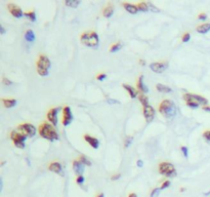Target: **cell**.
Masks as SVG:
<instances>
[{
    "label": "cell",
    "mask_w": 210,
    "mask_h": 197,
    "mask_svg": "<svg viewBox=\"0 0 210 197\" xmlns=\"http://www.w3.org/2000/svg\"><path fill=\"white\" fill-rule=\"evenodd\" d=\"M38 131H39V134L43 139L48 140V141H50V142L58 141L59 139L58 131H56L54 126L51 123L42 122L39 125V129H38Z\"/></svg>",
    "instance_id": "1"
},
{
    "label": "cell",
    "mask_w": 210,
    "mask_h": 197,
    "mask_svg": "<svg viewBox=\"0 0 210 197\" xmlns=\"http://www.w3.org/2000/svg\"><path fill=\"white\" fill-rule=\"evenodd\" d=\"M159 110L160 114L162 116H164L167 119H172L176 115V106L175 104L172 102L171 100H163L159 105Z\"/></svg>",
    "instance_id": "2"
},
{
    "label": "cell",
    "mask_w": 210,
    "mask_h": 197,
    "mask_svg": "<svg viewBox=\"0 0 210 197\" xmlns=\"http://www.w3.org/2000/svg\"><path fill=\"white\" fill-rule=\"evenodd\" d=\"M80 40L85 46L90 48H97L100 45V37L94 31H86L80 36Z\"/></svg>",
    "instance_id": "3"
},
{
    "label": "cell",
    "mask_w": 210,
    "mask_h": 197,
    "mask_svg": "<svg viewBox=\"0 0 210 197\" xmlns=\"http://www.w3.org/2000/svg\"><path fill=\"white\" fill-rule=\"evenodd\" d=\"M51 63L50 60L47 58V56L45 54H41L38 58L37 62H36V69H37V73L42 77H45L48 75L49 69H50Z\"/></svg>",
    "instance_id": "4"
},
{
    "label": "cell",
    "mask_w": 210,
    "mask_h": 197,
    "mask_svg": "<svg viewBox=\"0 0 210 197\" xmlns=\"http://www.w3.org/2000/svg\"><path fill=\"white\" fill-rule=\"evenodd\" d=\"M159 173L168 178H172L176 176V170L174 165L170 162H161L159 164Z\"/></svg>",
    "instance_id": "5"
},
{
    "label": "cell",
    "mask_w": 210,
    "mask_h": 197,
    "mask_svg": "<svg viewBox=\"0 0 210 197\" xmlns=\"http://www.w3.org/2000/svg\"><path fill=\"white\" fill-rule=\"evenodd\" d=\"M10 139H11L12 143L14 144V146H17L20 149H24L26 146V139L27 137L24 136L23 134H21L18 131H12L10 133Z\"/></svg>",
    "instance_id": "6"
},
{
    "label": "cell",
    "mask_w": 210,
    "mask_h": 197,
    "mask_svg": "<svg viewBox=\"0 0 210 197\" xmlns=\"http://www.w3.org/2000/svg\"><path fill=\"white\" fill-rule=\"evenodd\" d=\"M18 131L23 134L27 138H32L36 134V128L31 123H23L18 126Z\"/></svg>",
    "instance_id": "7"
},
{
    "label": "cell",
    "mask_w": 210,
    "mask_h": 197,
    "mask_svg": "<svg viewBox=\"0 0 210 197\" xmlns=\"http://www.w3.org/2000/svg\"><path fill=\"white\" fill-rule=\"evenodd\" d=\"M183 100L185 102H194L197 103L198 105H203L204 107L208 104V101H207L206 98L202 97V95H194V94H185L183 95Z\"/></svg>",
    "instance_id": "8"
},
{
    "label": "cell",
    "mask_w": 210,
    "mask_h": 197,
    "mask_svg": "<svg viewBox=\"0 0 210 197\" xmlns=\"http://www.w3.org/2000/svg\"><path fill=\"white\" fill-rule=\"evenodd\" d=\"M168 68V62H154L150 64V69L155 73H163Z\"/></svg>",
    "instance_id": "9"
},
{
    "label": "cell",
    "mask_w": 210,
    "mask_h": 197,
    "mask_svg": "<svg viewBox=\"0 0 210 197\" xmlns=\"http://www.w3.org/2000/svg\"><path fill=\"white\" fill-rule=\"evenodd\" d=\"M74 116L72 114L71 108L69 106H65L63 108V124L65 126H68L73 121Z\"/></svg>",
    "instance_id": "10"
},
{
    "label": "cell",
    "mask_w": 210,
    "mask_h": 197,
    "mask_svg": "<svg viewBox=\"0 0 210 197\" xmlns=\"http://www.w3.org/2000/svg\"><path fill=\"white\" fill-rule=\"evenodd\" d=\"M59 110H61L59 108H51L47 112V115H46L49 123H51L53 126L58 125V113Z\"/></svg>",
    "instance_id": "11"
},
{
    "label": "cell",
    "mask_w": 210,
    "mask_h": 197,
    "mask_svg": "<svg viewBox=\"0 0 210 197\" xmlns=\"http://www.w3.org/2000/svg\"><path fill=\"white\" fill-rule=\"evenodd\" d=\"M7 9L9 10V12L11 14V15H14L17 19H21V18L24 15V12H23L22 8L19 6V5L14 4V3H8L7 4Z\"/></svg>",
    "instance_id": "12"
},
{
    "label": "cell",
    "mask_w": 210,
    "mask_h": 197,
    "mask_svg": "<svg viewBox=\"0 0 210 197\" xmlns=\"http://www.w3.org/2000/svg\"><path fill=\"white\" fill-rule=\"evenodd\" d=\"M144 116L146 118L147 122H151V121L154 119L155 117V109L152 107L151 105L147 106V107H144Z\"/></svg>",
    "instance_id": "13"
},
{
    "label": "cell",
    "mask_w": 210,
    "mask_h": 197,
    "mask_svg": "<svg viewBox=\"0 0 210 197\" xmlns=\"http://www.w3.org/2000/svg\"><path fill=\"white\" fill-rule=\"evenodd\" d=\"M48 170L50 172H52L54 173H58V175H61V176H64V170H63V166L62 164L58 161H53L51 162L50 164L48 165Z\"/></svg>",
    "instance_id": "14"
},
{
    "label": "cell",
    "mask_w": 210,
    "mask_h": 197,
    "mask_svg": "<svg viewBox=\"0 0 210 197\" xmlns=\"http://www.w3.org/2000/svg\"><path fill=\"white\" fill-rule=\"evenodd\" d=\"M84 140L88 145H90V146L93 148V149H97V148L100 147V141H98L97 138H94V137L90 136V134H85Z\"/></svg>",
    "instance_id": "15"
},
{
    "label": "cell",
    "mask_w": 210,
    "mask_h": 197,
    "mask_svg": "<svg viewBox=\"0 0 210 197\" xmlns=\"http://www.w3.org/2000/svg\"><path fill=\"white\" fill-rule=\"evenodd\" d=\"M84 167H85V165L80 161L79 159L74 160L73 161V170H74V172L77 173V176H83L82 173H84Z\"/></svg>",
    "instance_id": "16"
},
{
    "label": "cell",
    "mask_w": 210,
    "mask_h": 197,
    "mask_svg": "<svg viewBox=\"0 0 210 197\" xmlns=\"http://www.w3.org/2000/svg\"><path fill=\"white\" fill-rule=\"evenodd\" d=\"M136 86H137V89H138V90L142 92V94L145 95V94H147V92H149V87H148L146 85V83H145L144 76H142V75H141V76L138 77V79H137Z\"/></svg>",
    "instance_id": "17"
},
{
    "label": "cell",
    "mask_w": 210,
    "mask_h": 197,
    "mask_svg": "<svg viewBox=\"0 0 210 197\" xmlns=\"http://www.w3.org/2000/svg\"><path fill=\"white\" fill-rule=\"evenodd\" d=\"M123 86V89H126V92H128V95H130V98H135L137 95H138V92L134 89L133 86H131V85H129V84H123L122 85Z\"/></svg>",
    "instance_id": "18"
},
{
    "label": "cell",
    "mask_w": 210,
    "mask_h": 197,
    "mask_svg": "<svg viewBox=\"0 0 210 197\" xmlns=\"http://www.w3.org/2000/svg\"><path fill=\"white\" fill-rule=\"evenodd\" d=\"M122 6L126 9L127 12H129V14H131V15H135L137 14V11H138L137 5H134L131 3H126L125 2V3H122Z\"/></svg>",
    "instance_id": "19"
},
{
    "label": "cell",
    "mask_w": 210,
    "mask_h": 197,
    "mask_svg": "<svg viewBox=\"0 0 210 197\" xmlns=\"http://www.w3.org/2000/svg\"><path fill=\"white\" fill-rule=\"evenodd\" d=\"M2 104L5 108L7 109H10L12 107H14L17 105V100L15 98H2Z\"/></svg>",
    "instance_id": "20"
},
{
    "label": "cell",
    "mask_w": 210,
    "mask_h": 197,
    "mask_svg": "<svg viewBox=\"0 0 210 197\" xmlns=\"http://www.w3.org/2000/svg\"><path fill=\"white\" fill-rule=\"evenodd\" d=\"M197 32L200 33V34H206L210 31V24L209 23H205V24L199 25L198 27L196 28Z\"/></svg>",
    "instance_id": "21"
},
{
    "label": "cell",
    "mask_w": 210,
    "mask_h": 197,
    "mask_svg": "<svg viewBox=\"0 0 210 197\" xmlns=\"http://www.w3.org/2000/svg\"><path fill=\"white\" fill-rule=\"evenodd\" d=\"M113 14H114V7H113L112 3H109L107 6L103 8V15L105 18H111L113 15Z\"/></svg>",
    "instance_id": "22"
},
{
    "label": "cell",
    "mask_w": 210,
    "mask_h": 197,
    "mask_svg": "<svg viewBox=\"0 0 210 197\" xmlns=\"http://www.w3.org/2000/svg\"><path fill=\"white\" fill-rule=\"evenodd\" d=\"M25 40L27 41V42H30V43L34 42V41H35V34H34V32H33V30L28 29L27 31H26Z\"/></svg>",
    "instance_id": "23"
},
{
    "label": "cell",
    "mask_w": 210,
    "mask_h": 197,
    "mask_svg": "<svg viewBox=\"0 0 210 197\" xmlns=\"http://www.w3.org/2000/svg\"><path fill=\"white\" fill-rule=\"evenodd\" d=\"M156 89L158 90V92H166V94H169V92H172V89H171L169 86H167V85H164V84H162V83H158L156 85Z\"/></svg>",
    "instance_id": "24"
},
{
    "label": "cell",
    "mask_w": 210,
    "mask_h": 197,
    "mask_svg": "<svg viewBox=\"0 0 210 197\" xmlns=\"http://www.w3.org/2000/svg\"><path fill=\"white\" fill-rule=\"evenodd\" d=\"M65 4H66V6L75 8V7H77L80 4V0H66Z\"/></svg>",
    "instance_id": "25"
},
{
    "label": "cell",
    "mask_w": 210,
    "mask_h": 197,
    "mask_svg": "<svg viewBox=\"0 0 210 197\" xmlns=\"http://www.w3.org/2000/svg\"><path fill=\"white\" fill-rule=\"evenodd\" d=\"M24 15L29 21H31V22H36V14L34 10H30V11L25 12Z\"/></svg>",
    "instance_id": "26"
},
{
    "label": "cell",
    "mask_w": 210,
    "mask_h": 197,
    "mask_svg": "<svg viewBox=\"0 0 210 197\" xmlns=\"http://www.w3.org/2000/svg\"><path fill=\"white\" fill-rule=\"evenodd\" d=\"M137 8H138L139 11H144V12H147L150 10L148 2H141V3H138L137 4Z\"/></svg>",
    "instance_id": "27"
},
{
    "label": "cell",
    "mask_w": 210,
    "mask_h": 197,
    "mask_svg": "<svg viewBox=\"0 0 210 197\" xmlns=\"http://www.w3.org/2000/svg\"><path fill=\"white\" fill-rule=\"evenodd\" d=\"M138 100H139V102L142 103V105L144 106V107L149 106V98H148V97H146L144 94H141L138 95Z\"/></svg>",
    "instance_id": "28"
},
{
    "label": "cell",
    "mask_w": 210,
    "mask_h": 197,
    "mask_svg": "<svg viewBox=\"0 0 210 197\" xmlns=\"http://www.w3.org/2000/svg\"><path fill=\"white\" fill-rule=\"evenodd\" d=\"M122 43L121 42H117V43H115V44H113L112 46H111V48H110V53H116V51H118V50H120L121 48H122Z\"/></svg>",
    "instance_id": "29"
},
{
    "label": "cell",
    "mask_w": 210,
    "mask_h": 197,
    "mask_svg": "<svg viewBox=\"0 0 210 197\" xmlns=\"http://www.w3.org/2000/svg\"><path fill=\"white\" fill-rule=\"evenodd\" d=\"M79 160L83 163L84 165H87V166H90V165H91V162H90L85 156H83V155H81V156L79 157Z\"/></svg>",
    "instance_id": "30"
},
{
    "label": "cell",
    "mask_w": 210,
    "mask_h": 197,
    "mask_svg": "<svg viewBox=\"0 0 210 197\" xmlns=\"http://www.w3.org/2000/svg\"><path fill=\"white\" fill-rule=\"evenodd\" d=\"M203 138L207 142V143L210 145V129L204 131V133H203Z\"/></svg>",
    "instance_id": "31"
},
{
    "label": "cell",
    "mask_w": 210,
    "mask_h": 197,
    "mask_svg": "<svg viewBox=\"0 0 210 197\" xmlns=\"http://www.w3.org/2000/svg\"><path fill=\"white\" fill-rule=\"evenodd\" d=\"M191 39V34L190 33H185V34L183 35V37H181V40H183V42H189V40Z\"/></svg>",
    "instance_id": "32"
},
{
    "label": "cell",
    "mask_w": 210,
    "mask_h": 197,
    "mask_svg": "<svg viewBox=\"0 0 210 197\" xmlns=\"http://www.w3.org/2000/svg\"><path fill=\"white\" fill-rule=\"evenodd\" d=\"M160 191H161V189L160 188H155L152 190L151 192V197H158V195H159Z\"/></svg>",
    "instance_id": "33"
},
{
    "label": "cell",
    "mask_w": 210,
    "mask_h": 197,
    "mask_svg": "<svg viewBox=\"0 0 210 197\" xmlns=\"http://www.w3.org/2000/svg\"><path fill=\"white\" fill-rule=\"evenodd\" d=\"M2 83H3L5 86H9V85L12 84V81L11 80H9L8 78H6V77H2Z\"/></svg>",
    "instance_id": "34"
},
{
    "label": "cell",
    "mask_w": 210,
    "mask_h": 197,
    "mask_svg": "<svg viewBox=\"0 0 210 197\" xmlns=\"http://www.w3.org/2000/svg\"><path fill=\"white\" fill-rule=\"evenodd\" d=\"M148 5H149V9L150 10H152V11H154V12H159L160 11V9L159 8H157L155 5H153L151 2H148Z\"/></svg>",
    "instance_id": "35"
},
{
    "label": "cell",
    "mask_w": 210,
    "mask_h": 197,
    "mask_svg": "<svg viewBox=\"0 0 210 197\" xmlns=\"http://www.w3.org/2000/svg\"><path fill=\"white\" fill-rule=\"evenodd\" d=\"M180 151L183 152V156H185L186 158L188 157V155H189V149H188V148H186V146H181V147H180Z\"/></svg>",
    "instance_id": "36"
},
{
    "label": "cell",
    "mask_w": 210,
    "mask_h": 197,
    "mask_svg": "<svg viewBox=\"0 0 210 197\" xmlns=\"http://www.w3.org/2000/svg\"><path fill=\"white\" fill-rule=\"evenodd\" d=\"M85 179L83 176H77V179H76V183L78 184V185H82V184L84 183Z\"/></svg>",
    "instance_id": "37"
},
{
    "label": "cell",
    "mask_w": 210,
    "mask_h": 197,
    "mask_svg": "<svg viewBox=\"0 0 210 197\" xmlns=\"http://www.w3.org/2000/svg\"><path fill=\"white\" fill-rule=\"evenodd\" d=\"M186 105H188L190 108H192V109H197V108L199 107V106H200V105H198L197 103H194V102H186Z\"/></svg>",
    "instance_id": "38"
},
{
    "label": "cell",
    "mask_w": 210,
    "mask_h": 197,
    "mask_svg": "<svg viewBox=\"0 0 210 197\" xmlns=\"http://www.w3.org/2000/svg\"><path fill=\"white\" fill-rule=\"evenodd\" d=\"M170 186V181H164V182L162 183V185H161V187H160V189H161V190H163V189H166V188H168Z\"/></svg>",
    "instance_id": "39"
},
{
    "label": "cell",
    "mask_w": 210,
    "mask_h": 197,
    "mask_svg": "<svg viewBox=\"0 0 210 197\" xmlns=\"http://www.w3.org/2000/svg\"><path fill=\"white\" fill-rule=\"evenodd\" d=\"M131 143H132V137H128V138H126V140H125L124 146H125V148H128L129 146H130Z\"/></svg>",
    "instance_id": "40"
},
{
    "label": "cell",
    "mask_w": 210,
    "mask_h": 197,
    "mask_svg": "<svg viewBox=\"0 0 210 197\" xmlns=\"http://www.w3.org/2000/svg\"><path fill=\"white\" fill-rule=\"evenodd\" d=\"M106 78H107V74H105V73H100L97 76V79L98 81H103V80H105Z\"/></svg>",
    "instance_id": "41"
},
{
    "label": "cell",
    "mask_w": 210,
    "mask_h": 197,
    "mask_svg": "<svg viewBox=\"0 0 210 197\" xmlns=\"http://www.w3.org/2000/svg\"><path fill=\"white\" fill-rule=\"evenodd\" d=\"M198 19L201 20V21H205L207 19V15L205 14V12H201V14H199V15H198Z\"/></svg>",
    "instance_id": "42"
},
{
    "label": "cell",
    "mask_w": 210,
    "mask_h": 197,
    "mask_svg": "<svg viewBox=\"0 0 210 197\" xmlns=\"http://www.w3.org/2000/svg\"><path fill=\"white\" fill-rule=\"evenodd\" d=\"M108 104H111V105H114V104H120V102L117 100H114V98H108L107 100Z\"/></svg>",
    "instance_id": "43"
},
{
    "label": "cell",
    "mask_w": 210,
    "mask_h": 197,
    "mask_svg": "<svg viewBox=\"0 0 210 197\" xmlns=\"http://www.w3.org/2000/svg\"><path fill=\"white\" fill-rule=\"evenodd\" d=\"M121 178V173H116V175H114L111 177V180L112 181H116V180H119V179Z\"/></svg>",
    "instance_id": "44"
},
{
    "label": "cell",
    "mask_w": 210,
    "mask_h": 197,
    "mask_svg": "<svg viewBox=\"0 0 210 197\" xmlns=\"http://www.w3.org/2000/svg\"><path fill=\"white\" fill-rule=\"evenodd\" d=\"M136 165L138 167H142V166H144V161H142V160H141V159L137 160V161H136Z\"/></svg>",
    "instance_id": "45"
},
{
    "label": "cell",
    "mask_w": 210,
    "mask_h": 197,
    "mask_svg": "<svg viewBox=\"0 0 210 197\" xmlns=\"http://www.w3.org/2000/svg\"><path fill=\"white\" fill-rule=\"evenodd\" d=\"M5 32H6V30L4 29V27L3 26H0V34H5Z\"/></svg>",
    "instance_id": "46"
},
{
    "label": "cell",
    "mask_w": 210,
    "mask_h": 197,
    "mask_svg": "<svg viewBox=\"0 0 210 197\" xmlns=\"http://www.w3.org/2000/svg\"><path fill=\"white\" fill-rule=\"evenodd\" d=\"M203 110L207 111V112H210V107L209 106H205V107H203Z\"/></svg>",
    "instance_id": "47"
},
{
    "label": "cell",
    "mask_w": 210,
    "mask_h": 197,
    "mask_svg": "<svg viewBox=\"0 0 210 197\" xmlns=\"http://www.w3.org/2000/svg\"><path fill=\"white\" fill-rule=\"evenodd\" d=\"M2 189H3V181H2V179L0 180V191H2Z\"/></svg>",
    "instance_id": "48"
},
{
    "label": "cell",
    "mask_w": 210,
    "mask_h": 197,
    "mask_svg": "<svg viewBox=\"0 0 210 197\" xmlns=\"http://www.w3.org/2000/svg\"><path fill=\"white\" fill-rule=\"evenodd\" d=\"M139 64L142 65V66H145V65H146V61H145V60H142V59H141V60H139Z\"/></svg>",
    "instance_id": "49"
},
{
    "label": "cell",
    "mask_w": 210,
    "mask_h": 197,
    "mask_svg": "<svg viewBox=\"0 0 210 197\" xmlns=\"http://www.w3.org/2000/svg\"><path fill=\"white\" fill-rule=\"evenodd\" d=\"M128 197H137V195H136L135 193H130V194L128 195Z\"/></svg>",
    "instance_id": "50"
},
{
    "label": "cell",
    "mask_w": 210,
    "mask_h": 197,
    "mask_svg": "<svg viewBox=\"0 0 210 197\" xmlns=\"http://www.w3.org/2000/svg\"><path fill=\"white\" fill-rule=\"evenodd\" d=\"M97 197H105V195H103V193H100V195H97Z\"/></svg>",
    "instance_id": "51"
},
{
    "label": "cell",
    "mask_w": 210,
    "mask_h": 197,
    "mask_svg": "<svg viewBox=\"0 0 210 197\" xmlns=\"http://www.w3.org/2000/svg\"><path fill=\"white\" fill-rule=\"evenodd\" d=\"M4 164H5V161H2V162H1V166H3Z\"/></svg>",
    "instance_id": "52"
},
{
    "label": "cell",
    "mask_w": 210,
    "mask_h": 197,
    "mask_svg": "<svg viewBox=\"0 0 210 197\" xmlns=\"http://www.w3.org/2000/svg\"><path fill=\"white\" fill-rule=\"evenodd\" d=\"M209 194H210V191H208V192H206L205 195H209Z\"/></svg>",
    "instance_id": "53"
}]
</instances>
